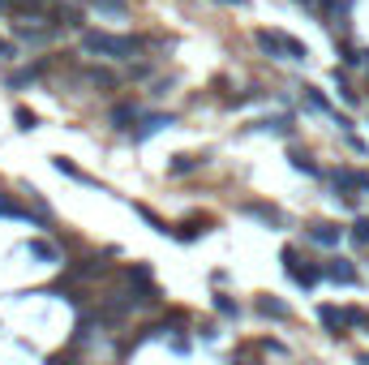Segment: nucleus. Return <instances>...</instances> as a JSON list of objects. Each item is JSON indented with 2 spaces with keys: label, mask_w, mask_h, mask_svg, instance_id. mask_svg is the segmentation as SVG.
Segmentation results:
<instances>
[{
  "label": "nucleus",
  "mask_w": 369,
  "mask_h": 365,
  "mask_svg": "<svg viewBox=\"0 0 369 365\" xmlns=\"http://www.w3.org/2000/svg\"><path fill=\"white\" fill-rule=\"evenodd\" d=\"M241 211H245L249 220H262L267 228H284V211H279V206H271V202H245Z\"/></svg>",
  "instance_id": "nucleus-7"
},
{
  "label": "nucleus",
  "mask_w": 369,
  "mask_h": 365,
  "mask_svg": "<svg viewBox=\"0 0 369 365\" xmlns=\"http://www.w3.org/2000/svg\"><path fill=\"white\" fill-rule=\"evenodd\" d=\"M168 125H176V116H172V112H150V116H142V121H138L133 138H138V142H146V138H155V133H164Z\"/></svg>",
  "instance_id": "nucleus-6"
},
{
  "label": "nucleus",
  "mask_w": 369,
  "mask_h": 365,
  "mask_svg": "<svg viewBox=\"0 0 369 365\" xmlns=\"http://www.w3.org/2000/svg\"><path fill=\"white\" fill-rule=\"evenodd\" d=\"M52 164H56V172H65L69 181H82V185H99V181H95V176H86V172H82V168H78L73 160H65V155H56Z\"/></svg>",
  "instance_id": "nucleus-16"
},
{
  "label": "nucleus",
  "mask_w": 369,
  "mask_h": 365,
  "mask_svg": "<svg viewBox=\"0 0 369 365\" xmlns=\"http://www.w3.org/2000/svg\"><path fill=\"white\" fill-rule=\"evenodd\" d=\"M224 5H245V0H224Z\"/></svg>",
  "instance_id": "nucleus-35"
},
{
  "label": "nucleus",
  "mask_w": 369,
  "mask_h": 365,
  "mask_svg": "<svg viewBox=\"0 0 369 365\" xmlns=\"http://www.w3.org/2000/svg\"><path fill=\"white\" fill-rule=\"evenodd\" d=\"M13 35H18L22 43H47L52 35H56V26H26V22H22V26H13Z\"/></svg>",
  "instance_id": "nucleus-14"
},
{
  "label": "nucleus",
  "mask_w": 369,
  "mask_h": 365,
  "mask_svg": "<svg viewBox=\"0 0 369 365\" xmlns=\"http://www.w3.org/2000/svg\"><path fill=\"white\" fill-rule=\"evenodd\" d=\"M215 309H219L224 318H236V314H241V309H236V301H232V297H215Z\"/></svg>",
  "instance_id": "nucleus-29"
},
{
  "label": "nucleus",
  "mask_w": 369,
  "mask_h": 365,
  "mask_svg": "<svg viewBox=\"0 0 369 365\" xmlns=\"http://www.w3.org/2000/svg\"><path fill=\"white\" fill-rule=\"evenodd\" d=\"M168 348H172V352H189V340H185V335H172Z\"/></svg>",
  "instance_id": "nucleus-32"
},
{
  "label": "nucleus",
  "mask_w": 369,
  "mask_h": 365,
  "mask_svg": "<svg viewBox=\"0 0 369 365\" xmlns=\"http://www.w3.org/2000/svg\"><path fill=\"white\" fill-rule=\"evenodd\" d=\"M0 220H22V224H43V215H39V211H26V206H22L18 198H9V193H0Z\"/></svg>",
  "instance_id": "nucleus-8"
},
{
  "label": "nucleus",
  "mask_w": 369,
  "mask_h": 365,
  "mask_svg": "<svg viewBox=\"0 0 369 365\" xmlns=\"http://www.w3.org/2000/svg\"><path fill=\"white\" fill-rule=\"evenodd\" d=\"M47 365H73V357H69V352H61V357H52Z\"/></svg>",
  "instance_id": "nucleus-34"
},
{
  "label": "nucleus",
  "mask_w": 369,
  "mask_h": 365,
  "mask_svg": "<svg viewBox=\"0 0 369 365\" xmlns=\"http://www.w3.org/2000/svg\"><path fill=\"white\" fill-rule=\"evenodd\" d=\"M236 365H245V361H236Z\"/></svg>",
  "instance_id": "nucleus-37"
},
{
  "label": "nucleus",
  "mask_w": 369,
  "mask_h": 365,
  "mask_svg": "<svg viewBox=\"0 0 369 365\" xmlns=\"http://www.w3.org/2000/svg\"><path fill=\"white\" fill-rule=\"evenodd\" d=\"M305 103H309L313 112H331V116H335V108H331V99H327L322 90H309V86H305Z\"/></svg>",
  "instance_id": "nucleus-20"
},
{
  "label": "nucleus",
  "mask_w": 369,
  "mask_h": 365,
  "mask_svg": "<svg viewBox=\"0 0 369 365\" xmlns=\"http://www.w3.org/2000/svg\"><path fill=\"white\" fill-rule=\"evenodd\" d=\"M335 82H339V99H344V103H356V90L348 86V78H344V73H335Z\"/></svg>",
  "instance_id": "nucleus-30"
},
{
  "label": "nucleus",
  "mask_w": 369,
  "mask_h": 365,
  "mask_svg": "<svg viewBox=\"0 0 369 365\" xmlns=\"http://www.w3.org/2000/svg\"><path fill=\"white\" fill-rule=\"evenodd\" d=\"M279 263H284V275H292V280H296L301 288H313L318 280H327V275H322V263L305 267L301 258H296V249H284V253H279Z\"/></svg>",
  "instance_id": "nucleus-3"
},
{
  "label": "nucleus",
  "mask_w": 369,
  "mask_h": 365,
  "mask_svg": "<svg viewBox=\"0 0 369 365\" xmlns=\"http://www.w3.org/2000/svg\"><path fill=\"white\" fill-rule=\"evenodd\" d=\"M86 5H95L99 13H112V18H125V13H129L125 0H86Z\"/></svg>",
  "instance_id": "nucleus-21"
},
{
  "label": "nucleus",
  "mask_w": 369,
  "mask_h": 365,
  "mask_svg": "<svg viewBox=\"0 0 369 365\" xmlns=\"http://www.w3.org/2000/svg\"><path fill=\"white\" fill-rule=\"evenodd\" d=\"M318 323L331 331V335H344L348 327H356V309H339V305H322L318 309Z\"/></svg>",
  "instance_id": "nucleus-5"
},
{
  "label": "nucleus",
  "mask_w": 369,
  "mask_h": 365,
  "mask_svg": "<svg viewBox=\"0 0 369 365\" xmlns=\"http://www.w3.org/2000/svg\"><path fill=\"white\" fill-rule=\"evenodd\" d=\"M253 129H267V133H284V138H292V116H267V121H258Z\"/></svg>",
  "instance_id": "nucleus-17"
},
{
  "label": "nucleus",
  "mask_w": 369,
  "mask_h": 365,
  "mask_svg": "<svg viewBox=\"0 0 369 365\" xmlns=\"http://www.w3.org/2000/svg\"><path fill=\"white\" fill-rule=\"evenodd\" d=\"M138 215H142V220H146V224H150L155 232H168V237H172V228H168V224H164L159 215H155V211H150V206H138Z\"/></svg>",
  "instance_id": "nucleus-24"
},
{
  "label": "nucleus",
  "mask_w": 369,
  "mask_h": 365,
  "mask_svg": "<svg viewBox=\"0 0 369 365\" xmlns=\"http://www.w3.org/2000/svg\"><path fill=\"white\" fill-rule=\"evenodd\" d=\"M82 47L95 56H112V61H129L146 47V39L138 35H103V30H82Z\"/></svg>",
  "instance_id": "nucleus-1"
},
{
  "label": "nucleus",
  "mask_w": 369,
  "mask_h": 365,
  "mask_svg": "<svg viewBox=\"0 0 369 365\" xmlns=\"http://www.w3.org/2000/svg\"><path fill=\"white\" fill-rule=\"evenodd\" d=\"M309 241L322 245V249H335V245L344 241V232H339L335 224H313V228H309Z\"/></svg>",
  "instance_id": "nucleus-12"
},
{
  "label": "nucleus",
  "mask_w": 369,
  "mask_h": 365,
  "mask_svg": "<svg viewBox=\"0 0 369 365\" xmlns=\"http://www.w3.org/2000/svg\"><path fill=\"white\" fill-rule=\"evenodd\" d=\"M56 26H82V13L73 5H56Z\"/></svg>",
  "instance_id": "nucleus-22"
},
{
  "label": "nucleus",
  "mask_w": 369,
  "mask_h": 365,
  "mask_svg": "<svg viewBox=\"0 0 369 365\" xmlns=\"http://www.w3.org/2000/svg\"><path fill=\"white\" fill-rule=\"evenodd\" d=\"M348 237H352V241H356V245H369V220H356V224H352V232H348Z\"/></svg>",
  "instance_id": "nucleus-28"
},
{
  "label": "nucleus",
  "mask_w": 369,
  "mask_h": 365,
  "mask_svg": "<svg viewBox=\"0 0 369 365\" xmlns=\"http://www.w3.org/2000/svg\"><path fill=\"white\" fill-rule=\"evenodd\" d=\"M288 160H292V168H296V172H305V176H322V168H318V164H313V160H309V155H305V150H292V155H288Z\"/></svg>",
  "instance_id": "nucleus-18"
},
{
  "label": "nucleus",
  "mask_w": 369,
  "mask_h": 365,
  "mask_svg": "<svg viewBox=\"0 0 369 365\" xmlns=\"http://www.w3.org/2000/svg\"><path fill=\"white\" fill-rule=\"evenodd\" d=\"M138 121H142L138 103H116L112 108V129H138Z\"/></svg>",
  "instance_id": "nucleus-10"
},
{
  "label": "nucleus",
  "mask_w": 369,
  "mask_h": 365,
  "mask_svg": "<svg viewBox=\"0 0 369 365\" xmlns=\"http://www.w3.org/2000/svg\"><path fill=\"white\" fill-rule=\"evenodd\" d=\"M86 78H90V82H99V86H112V82H116L112 73H103V69H86Z\"/></svg>",
  "instance_id": "nucleus-31"
},
{
  "label": "nucleus",
  "mask_w": 369,
  "mask_h": 365,
  "mask_svg": "<svg viewBox=\"0 0 369 365\" xmlns=\"http://www.w3.org/2000/svg\"><path fill=\"white\" fill-rule=\"evenodd\" d=\"M253 43L267 52V56H288V61H305L309 47L292 35H279V30H253Z\"/></svg>",
  "instance_id": "nucleus-2"
},
{
  "label": "nucleus",
  "mask_w": 369,
  "mask_h": 365,
  "mask_svg": "<svg viewBox=\"0 0 369 365\" xmlns=\"http://www.w3.org/2000/svg\"><path fill=\"white\" fill-rule=\"evenodd\" d=\"M193 168H198V160H189V155H176L168 172H172V176H181V172H193Z\"/></svg>",
  "instance_id": "nucleus-27"
},
{
  "label": "nucleus",
  "mask_w": 369,
  "mask_h": 365,
  "mask_svg": "<svg viewBox=\"0 0 369 365\" xmlns=\"http://www.w3.org/2000/svg\"><path fill=\"white\" fill-rule=\"evenodd\" d=\"M202 232H206V224H181V228H172L176 241H198Z\"/></svg>",
  "instance_id": "nucleus-23"
},
{
  "label": "nucleus",
  "mask_w": 369,
  "mask_h": 365,
  "mask_svg": "<svg viewBox=\"0 0 369 365\" xmlns=\"http://www.w3.org/2000/svg\"><path fill=\"white\" fill-rule=\"evenodd\" d=\"M26 249H30V258H39V263H52V267L61 263V249L52 245V241H43V237H35V241H30Z\"/></svg>",
  "instance_id": "nucleus-13"
},
{
  "label": "nucleus",
  "mask_w": 369,
  "mask_h": 365,
  "mask_svg": "<svg viewBox=\"0 0 369 365\" xmlns=\"http://www.w3.org/2000/svg\"><path fill=\"white\" fill-rule=\"evenodd\" d=\"M322 176H327V181H331V185L339 189V198H348V202H352V193H356V189H369V172H348V168H327Z\"/></svg>",
  "instance_id": "nucleus-4"
},
{
  "label": "nucleus",
  "mask_w": 369,
  "mask_h": 365,
  "mask_svg": "<svg viewBox=\"0 0 369 365\" xmlns=\"http://www.w3.org/2000/svg\"><path fill=\"white\" fill-rule=\"evenodd\" d=\"M253 309L262 318H275V323H292V309L284 305V301H275V297H253Z\"/></svg>",
  "instance_id": "nucleus-9"
},
{
  "label": "nucleus",
  "mask_w": 369,
  "mask_h": 365,
  "mask_svg": "<svg viewBox=\"0 0 369 365\" xmlns=\"http://www.w3.org/2000/svg\"><path fill=\"white\" fill-rule=\"evenodd\" d=\"M13 121H18V129H22V133L39 129V121H35V112H30V108H18V112H13Z\"/></svg>",
  "instance_id": "nucleus-25"
},
{
  "label": "nucleus",
  "mask_w": 369,
  "mask_h": 365,
  "mask_svg": "<svg viewBox=\"0 0 369 365\" xmlns=\"http://www.w3.org/2000/svg\"><path fill=\"white\" fill-rule=\"evenodd\" d=\"M322 275H327L331 284H356V267L344 263V258H331V263L322 267Z\"/></svg>",
  "instance_id": "nucleus-11"
},
{
  "label": "nucleus",
  "mask_w": 369,
  "mask_h": 365,
  "mask_svg": "<svg viewBox=\"0 0 369 365\" xmlns=\"http://www.w3.org/2000/svg\"><path fill=\"white\" fill-rule=\"evenodd\" d=\"M39 73H43V65H30V69H22V73H13V78H9V86H26V82H35Z\"/></svg>",
  "instance_id": "nucleus-26"
},
{
  "label": "nucleus",
  "mask_w": 369,
  "mask_h": 365,
  "mask_svg": "<svg viewBox=\"0 0 369 365\" xmlns=\"http://www.w3.org/2000/svg\"><path fill=\"white\" fill-rule=\"evenodd\" d=\"M0 56H5V61H13V56H18V47H13V43H5V39H0Z\"/></svg>",
  "instance_id": "nucleus-33"
},
{
  "label": "nucleus",
  "mask_w": 369,
  "mask_h": 365,
  "mask_svg": "<svg viewBox=\"0 0 369 365\" xmlns=\"http://www.w3.org/2000/svg\"><path fill=\"white\" fill-rule=\"evenodd\" d=\"M339 56H344L348 69H369V47H352V43H344V47H339Z\"/></svg>",
  "instance_id": "nucleus-15"
},
{
  "label": "nucleus",
  "mask_w": 369,
  "mask_h": 365,
  "mask_svg": "<svg viewBox=\"0 0 369 365\" xmlns=\"http://www.w3.org/2000/svg\"><path fill=\"white\" fill-rule=\"evenodd\" d=\"M125 275H129V284H133V288H155V280H150V267H146V263H133Z\"/></svg>",
  "instance_id": "nucleus-19"
},
{
  "label": "nucleus",
  "mask_w": 369,
  "mask_h": 365,
  "mask_svg": "<svg viewBox=\"0 0 369 365\" xmlns=\"http://www.w3.org/2000/svg\"><path fill=\"white\" fill-rule=\"evenodd\" d=\"M361 365H369V357H361Z\"/></svg>",
  "instance_id": "nucleus-36"
}]
</instances>
